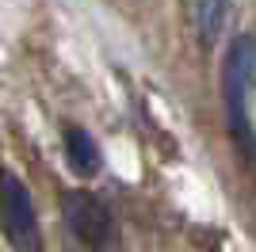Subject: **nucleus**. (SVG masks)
Returning a JSON list of instances; mask_svg holds the SVG:
<instances>
[{"label": "nucleus", "instance_id": "nucleus-1", "mask_svg": "<svg viewBox=\"0 0 256 252\" xmlns=\"http://www.w3.org/2000/svg\"><path fill=\"white\" fill-rule=\"evenodd\" d=\"M252 73H256V38H234L230 54H226V115H230V130H234L241 149H256L252 138V122H248V88H252Z\"/></svg>", "mask_w": 256, "mask_h": 252}, {"label": "nucleus", "instance_id": "nucleus-4", "mask_svg": "<svg viewBox=\"0 0 256 252\" xmlns=\"http://www.w3.org/2000/svg\"><path fill=\"white\" fill-rule=\"evenodd\" d=\"M65 153H69V160H73V168L80 176H92L100 168V149H96V142L88 138V130H80V126H69V130H65Z\"/></svg>", "mask_w": 256, "mask_h": 252}, {"label": "nucleus", "instance_id": "nucleus-3", "mask_svg": "<svg viewBox=\"0 0 256 252\" xmlns=\"http://www.w3.org/2000/svg\"><path fill=\"white\" fill-rule=\"evenodd\" d=\"M65 222L88 248H104L111 241V218H107L104 202L92 199L88 191H69L65 195Z\"/></svg>", "mask_w": 256, "mask_h": 252}, {"label": "nucleus", "instance_id": "nucleus-5", "mask_svg": "<svg viewBox=\"0 0 256 252\" xmlns=\"http://www.w3.org/2000/svg\"><path fill=\"white\" fill-rule=\"evenodd\" d=\"M195 12H199L203 42H214L218 31H222V20H226V0H195Z\"/></svg>", "mask_w": 256, "mask_h": 252}, {"label": "nucleus", "instance_id": "nucleus-2", "mask_svg": "<svg viewBox=\"0 0 256 252\" xmlns=\"http://www.w3.org/2000/svg\"><path fill=\"white\" fill-rule=\"evenodd\" d=\"M0 230L16 252H38V222H34L31 195L23 180L8 168H0Z\"/></svg>", "mask_w": 256, "mask_h": 252}]
</instances>
